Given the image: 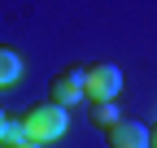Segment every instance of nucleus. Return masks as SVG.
<instances>
[{
	"mask_svg": "<svg viewBox=\"0 0 157 148\" xmlns=\"http://www.w3.org/2000/svg\"><path fill=\"white\" fill-rule=\"evenodd\" d=\"M105 144L109 148H148V126L122 118V122H113L109 131H105Z\"/></svg>",
	"mask_w": 157,
	"mask_h": 148,
	"instance_id": "nucleus-4",
	"label": "nucleus"
},
{
	"mask_svg": "<svg viewBox=\"0 0 157 148\" xmlns=\"http://www.w3.org/2000/svg\"><path fill=\"white\" fill-rule=\"evenodd\" d=\"M148 148H157V126H148Z\"/></svg>",
	"mask_w": 157,
	"mask_h": 148,
	"instance_id": "nucleus-8",
	"label": "nucleus"
},
{
	"mask_svg": "<svg viewBox=\"0 0 157 148\" xmlns=\"http://www.w3.org/2000/svg\"><path fill=\"white\" fill-rule=\"evenodd\" d=\"M0 131H5V113H0Z\"/></svg>",
	"mask_w": 157,
	"mask_h": 148,
	"instance_id": "nucleus-10",
	"label": "nucleus"
},
{
	"mask_svg": "<svg viewBox=\"0 0 157 148\" xmlns=\"http://www.w3.org/2000/svg\"><path fill=\"white\" fill-rule=\"evenodd\" d=\"M17 79H22V57L9 44H0V87H13Z\"/></svg>",
	"mask_w": 157,
	"mask_h": 148,
	"instance_id": "nucleus-5",
	"label": "nucleus"
},
{
	"mask_svg": "<svg viewBox=\"0 0 157 148\" xmlns=\"http://www.w3.org/2000/svg\"><path fill=\"white\" fill-rule=\"evenodd\" d=\"M0 144H5V148L31 144V135H26V122H22V118H5V131H0Z\"/></svg>",
	"mask_w": 157,
	"mask_h": 148,
	"instance_id": "nucleus-7",
	"label": "nucleus"
},
{
	"mask_svg": "<svg viewBox=\"0 0 157 148\" xmlns=\"http://www.w3.org/2000/svg\"><path fill=\"white\" fill-rule=\"evenodd\" d=\"M22 122H26L31 144H52V139H61V135L70 131L66 109H61V105H52V100H35L26 113H22Z\"/></svg>",
	"mask_w": 157,
	"mask_h": 148,
	"instance_id": "nucleus-1",
	"label": "nucleus"
},
{
	"mask_svg": "<svg viewBox=\"0 0 157 148\" xmlns=\"http://www.w3.org/2000/svg\"><path fill=\"white\" fill-rule=\"evenodd\" d=\"M17 148H44V144H17Z\"/></svg>",
	"mask_w": 157,
	"mask_h": 148,
	"instance_id": "nucleus-9",
	"label": "nucleus"
},
{
	"mask_svg": "<svg viewBox=\"0 0 157 148\" xmlns=\"http://www.w3.org/2000/svg\"><path fill=\"white\" fill-rule=\"evenodd\" d=\"M48 100L61 105V109L87 100V96H83V70H78V65H74V70H61V74L52 79V87H48Z\"/></svg>",
	"mask_w": 157,
	"mask_h": 148,
	"instance_id": "nucleus-3",
	"label": "nucleus"
},
{
	"mask_svg": "<svg viewBox=\"0 0 157 148\" xmlns=\"http://www.w3.org/2000/svg\"><path fill=\"white\" fill-rule=\"evenodd\" d=\"M87 113H92V122L101 126V131H109L113 122H122V113H118V100H96Z\"/></svg>",
	"mask_w": 157,
	"mask_h": 148,
	"instance_id": "nucleus-6",
	"label": "nucleus"
},
{
	"mask_svg": "<svg viewBox=\"0 0 157 148\" xmlns=\"http://www.w3.org/2000/svg\"><path fill=\"white\" fill-rule=\"evenodd\" d=\"M83 96L96 105V100H118L122 96V70L109 65V61H92L83 65Z\"/></svg>",
	"mask_w": 157,
	"mask_h": 148,
	"instance_id": "nucleus-2",
	"label": "nucleus"
}]
</instances>
